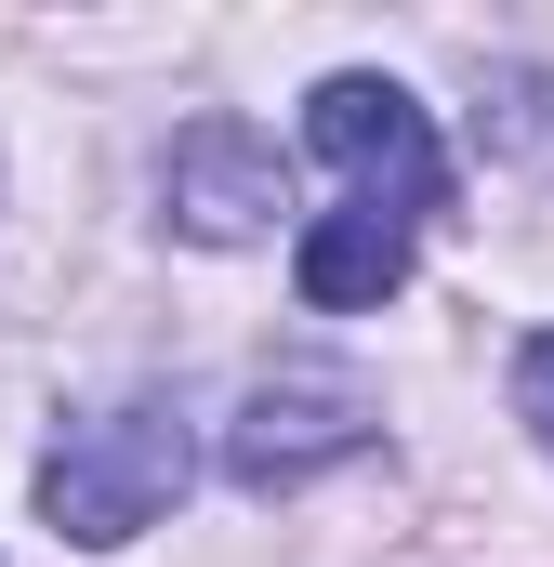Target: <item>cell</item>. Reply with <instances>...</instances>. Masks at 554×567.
Wrapping results in <instances>:
<instances>
[{"label": "cell", "instance_id": "6", "mask_svg": "<svg viewBox=\"0 0 554 567\" xmlns=\"http://www.w3.org/2000/svg\"><path fill=\"white\" fill-rule=\"evenodd\" d=\"M515 423L554 449V330H529V357H515Z\"/></svg>", "mask_w": 554, "mask_h": 567}, {"label": "cell", "instance_id": "1", "mask_svg": "<svg viewBox=\"0 0 554 567\" xmlns=\"http://www.w3.org/2000/svg\"><path fill=\"white\" fill-rule=\"evenodd\" d=\"M185 462L198 449H185L172 396H106V410L53 423V449H40V528L80 542V555H120L185 502Z\"/></svg>", "mask_w": 554, "mask_h": 567}, {"label": "cell", "instance_id": "4", "mask_svg": "<svg viewBox=\"0 0 554 567\" xmlns=\"http://www.w3.org/2000/svg\"><path fill=\"white\" fill-rule=\"evenodd\" d=\"M158 212H172V238H198V251H252V238H277V212H290V158H277V133H252V120H185L172 158H158Z\"/></svg>", "mask_w": 554, "mask_h": 567}, {"label": "cell", "instance_id": "3", "mask_svg": "<svg viewBox=\"0 0 554 567\" xmlns=\"http://www.w3.org/2000/svg\"><path fill=\"white\" fill-rule=\"evenodd\" d=\"M370 383H343V370H265L252 396H238V423H225V475L277 502V488H317L330 462H357L370 449Z\"/></svg>", "mask_w": 554, "mask_h": 567}, {"label": "cell", "instance_id": "5", "mask_svg": "<svg viewBox=\"0 0 554 567\" xmlns=\"http://www.w3.org/2000/svg\"><path fill=\"white\" fill-rule=\"evenodd\" d=\"M290 278H304L317 317H370V303L410 290V225L370 212V198H343V212H317V225L290 238Z\"/></svg>", "mask_w": 554, "mask_h": 567}, {"label": "cell", "instance_id": "2", "mask_svg": "<svg viewBox=\"0 0 554 567\" xmlns=\"http://www.w3.org/2000/svg\"><path fill=\"white\" fill-rule=\"evenodd\" d=\"M304 145L370 198V212H449V145H435V106H422L410 80H383V66H330L317 93H304Z\"/></svg>", "mask_w": 554, "mask_h": 567}]
</instances>
